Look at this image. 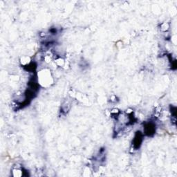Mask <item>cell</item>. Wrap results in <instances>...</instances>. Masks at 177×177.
<instances>
[{
  "label": "cell",
  "instance_id": "cell-1",
  "mask_svg": "<svg viewBox=\"0 0 177 177\" xmlns=\"http://www.w3.org/2000/svg\"><path fill=\"white\" fill-rule=\"evenodd\" d=\"M143 140V136L142 134L140 132H137L136 134L135 135L134 141H133V145H134V147L135 149H138L141 145V143H142Z\"/></svg>",
  "mask_w": 177,
  "mask_h": 177
},
{
  "label": "cell",
  "instance_id": "cell-2",
  "mask_svg": "<svg viewBox=\"0 0 177 177\" xmlns=\"http://www.w3.org/2000/svg\"><path fill=\"white\" fill-rule=\"evenodd\" d=\"M145 132L148 136H151L155 132V125L152 122L147 123L145 125Z\"/></svg>",
  "mask_w": 177,
  "mask_h": 177
}]
</instances>
